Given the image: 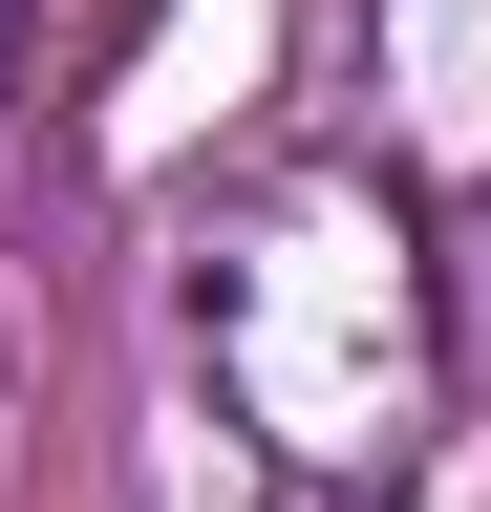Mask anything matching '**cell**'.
<instances>
[{"label":"cell","mask_w":491,"mask_h":512,"mask_svg":"<svg viewBox=\"0 0 491 512\" xmlns=\"http://www.w3.org/2000/svg\"><path fill=\"white\" fill-rule=\"evenodd\" d=\"M193 363L278 470H406L427 427V214L385 171H257L193 235Z\"/></svg>","instance_id":"6da1fadb"},{"label":"cell","mask_w":491,"mask_h":512,"mask_svg":"<svg viewBox=\"0 0 491 512\" xmlns=\"http://www.w3.org/2000/svg\"><path fill=\"white\" fill-rule=\"evenodd\" d=\"M0 107H22V0H0Z\"/></svg>","instance_id":"7a4b0ae2"}]
</instances>
